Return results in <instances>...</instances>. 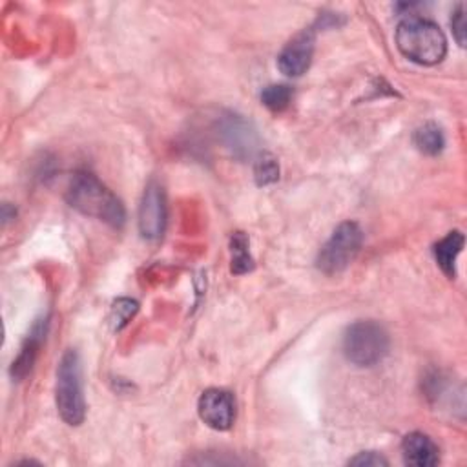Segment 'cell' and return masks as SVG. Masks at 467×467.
Segmentation results:
<instances>
[{"label": "cell", "instance_id": "1", "mask_svg": "<svg viewBox=\"0 0 467 467\" xmlns=\"http://www.w3.org/2000/svg\"><path fill=\"white\" fill-rule=\"evenodd\" d=\"M66 199L70 206L81 214L95 217L111 228H121L127 221V212L121 199L90 172H77L73 176Z\"/></svg>", "mask_w": 467, "mask_h": 467}, {"label": "cell", "instance_id": "2", "mask_svg": "<svg viewBox=\"0 0 467 467\" xmlns=\"http://www.w3.org/2000/svg\"><path fill=\"white\" fill-rule=\"evenodd\" d=\"M396 46L404 57L420 64L434 66L445 59L447 39L431 21L409 17L396 28Z\"/></svg>", "mask_w": 467, "mask_h": 467}, {"label": "cell", "instance_id": "3", "mask_svg": "<svg viewBox=\"0 0 467 467\" xmlns=\"http://www.w3.org/2000/svg\"><path fill=\"white\" fill-rule=\"evenodd\" d=\"M55 404L61 418L68 425H81L86 418V402L82 391V366L77 350H68L59 362Z\"/></svg>", "mask_w": 467, "mask_h": 467}, {"label": "cell", "instance_id": "4", "mask_svg": "<svg viewBox=\"0 0 467 467\" xmlns=\"http://www.w3.org/2000/svg\"><path fill=\"white\" fill-rule=\"evenodd\" d=\"M389 353V334L376 321H357L343 336V355L358 367H373Z\"/></svg>", "mask_w": 467, "mask_h": 467}, {"label": "cell", "instance_id": "5", "mask_svg": "<svg viewBox=\"0 0 467 467\" xmlns=\"http://www.w3.org/2000/svg\"><path fill=\"white\" fill-rule=\"evenodd\" d=\"M364 232L358 223L345 221L334 232L330 240L321 247L316 265L327 274L334 276L343 272L350 263H353L362 249Z\"/></svg>", "mask_w": 467, "mask_h": 467}, {"label": "cell", "instance_id": "6", "mask_svg": "<svg viewBox=\"0 0 467 467\" xmlns=\"http://www.w3.org/2000/svg\"><path fill=\"white\" fill-rule=\"evenodd\" d=\"M139 232L147 240H159L168 223L167 194L163 186L156 181L148 183L139 205Z\"/></svg>", "mask_w": 467, "mask_h": 467}, {"label": "cell", "instance_id": "7", "mask_svg": "<svg viewBox=\"0 0 467 467\" xmlns=\"http://www.w3.org/2000/svg\"><path fill=\"white\" fill-rule=\"evenodd\" d=\"M199 418L214 431H228L236 420V400L224 389H208L197 402Z\"/></svg>", "mask_w": 467, "mask_h": 467}, {"label": "cell", "instance_id": "8", "mask_svg": "<svg viewBox=\"0 0 467 467\" xmlns=\"http://www.w3.org/2000/svg\"><path fill=\"white\" fill-rule=\"evenodd\" d=\"M314 32L312 30H305L301 33H298L280 53L278 57V68L281 73L289 75V77H300L303 75L310 62H312V55H314Z\"/></svg>", "mask_w": 467, "mask_h": 467}, {"label": "cell", "instance_id": "9", "mask_svg": "<svg viewBox=\"0 0 467 467\" xmlns=\"http://www.w3.org/2000/svg\"><path fill=\"white\" fill-rule=\"evenodd\" d=\"M402 456L407 465L431 467L440 462V449L424 433H409L402 440Z\"/></svg>", "mask_w": 467, "mask_h": 467}, {"label": "cell", "instance_id": "10", "mask_svg": "<svg viewBox=\"0 0 467 467\" xmlns=\"http://www.w3.org/2000/svg\"><path fill=\"white\" fill-rule=\"evenodd\" d=\"M221 136L226 147L238 157L251 156L256 145L254 130L236 115H230L221 123Z\"/></svg>", "mask_w": 467, "mask_h": 467}, {"label": "cell", "instance_id": "11", "mask_svg": "<svg viewBox=\"0 0 467 467\" xmlns=\"http://www.w3.org/2000/svg\"><path fill=\"white\" fill-rule=\"evenodd\" d=\"M46 338V323H37L32 330V334L28 336L26 343L23 345L21 348V355L17 357V360L14 362V367H12V375L14 378H17L19 382L24 380L28 376V373L32 371L33 364H35V358L39 355V348L43 345V339Z\"/></svg>", "mask_w": 467, "mask_h": 467}, {"label": "cell", "instance_id": "12", "mask_svg": "<svg viewBox=\"0 0 467 467\" xmlns=\"http://www.w3.org/2000/svg\"><path fill=\"white\" fill-rule=\"evenodd\" d=\"M463 242H465L463 234L454 230V232H449L442 242L434 245L436 263L442 269V272L451 280H454L456 276V258L463 249Z\"/></svg>", "mask_w": 467, "mask_h": 467}, {"label": "cell", "instance_id": "13", "mask_svg": "<svg viewBox=\"0 0 467 467\" xmlns=\"http://www.w3.org/2000/svg\"><path fill=\"white\" fill-rule=\"evenodd\" d=\"M230 271L238 276L254 271V260L249 251V238L245 232H236L230 238Z\"/></svg>", "mask_w": 467, "mask_h": 467}, {"label": "cell", "instance_id": "14", "mask_svg": "<svg viewBox=\"0 0 467 467\" xmlns=\"http://www.w3.org/2000/svg\"><path fill=\"white\" fill-rule=\"evenodd\" d=\"M415 145L425 156H438L445 147V138L434 123H427L415 132Z\"/></svg>", "mask_w": 467, "mask_h": 467}, {"label": "cell", "instance_id": "15", "mask_svg": "<svg viewBox=\"0 0 467 467\" xmlns=\"http://www.w3.org/2000/svg\"><path fill=\"white\" fill-rule=\"evenodd\" d=\"M292 100V90L287 84H272L267 86L262 93V102L271 110V111H283L289 108Z\"/></svg>", "mask_w": 467, "mask_h": 467}, {"label": "cell", "instance_id": "16", "mask_svg": "<svg viewBox=\"0 0 467 467\" xmlns=\"http://www.w3.org/2000/svg\"><path fill=\"white\" fill-rule=\"evenodd\" d=\"M254 177L260 186L272 185L280 179V165L272 154H262L254 165Z\"/></svg>", "mask_w": 467, "mask_h": 467}, {"label": "cell", "instance_id": "17", "mask_svg": "<svg viewBox=\"0 0 467 467\" xmlns=\"http://www.w3.org/2000/svg\"><path fill=\"white\" fill-rule=\"evenodd\" d=\"M451 28L456 43L463 48L465 46V33H467V24H465V6L458 5L456 10L453 12L451 17Z\"/></svg>", "mask_w": 467, "mask_h": 467}, {"label": "cell", "instance_id": "18", "mask_svg": "<svg viewBox=\"0 0 467 467\" xmlns=\"http://www.w3.org/2000/svg\"><path fill=\"white\" fill-rule=\"evenodd\" d=\"M138 310V303L132 301V300H119L115 305H113V314H115V323H117V329H121L129 319L130 316H134Z\"/></svg>", "mask_w": 467, "mask_h": 467}, {"label": "cell", "instance_id": "19", "mask_svg": "<svg viewBox=\"0 0 467 467\" xmlns=\"http://www.w3.org/2000/svg\"><path fill=\"white\" fill-rule=\"evenodd\" d=\"M348 465H358V467H380V465H389V462L375 453V451H367V453H360L358 456H355L353 460H348Z\"/></svg>", "mask_w": 467, "mask_h": 467}]
</instances>
